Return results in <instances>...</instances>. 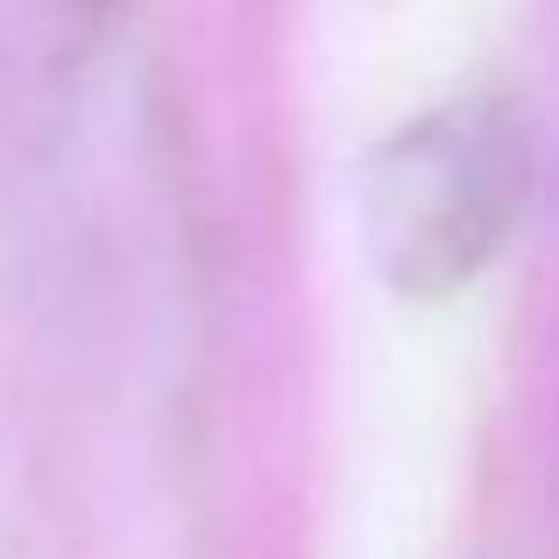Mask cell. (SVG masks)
<instances>
[{"instance_id": "cell-1", "label": "cell", "mask_w": 559, "mask_h": 559, "mask_svg": "<svg viewBox=\"0 0 559 559\" xmlns=\"http://www.w3.org/2000/svg\"><path fill=\"white\" fill-rule=\"evenodd\" d=\"M532 205V128L503 93H461L411 114L361 164V241L411 305L461 298L510 248Z\"/></svg>"}]
</instances>
